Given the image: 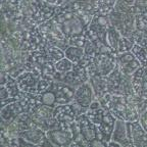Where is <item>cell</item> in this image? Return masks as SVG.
I'll list each match as a JSON object with an SVG mask.
<instances>
[{
    "mask_svg": "<svg viewBox=\"0 0 147 147\" xmlns=\"http://www.w3.org/2000/svg\"><path fill=\"white\" fill-rule=\"evenodd\" d=\"M111 26L117 29L122 36L131 37L136 30V14L125 13L113 10L108 14Z\"/></svg>",
    "mask_w": 147,
    "mask_h": 147,
    "instance_id": "1",
    "label": "cell"
},
{
    "mask_svg": "<svg viewBox=\"0 0 147 147\" xmlns=\"http://www.w3.org/2000/svg\"><path fill=\"white\" fill-rule=\"evenodd\" d=\"M71 124H62L58 128L52 129L46 132V136L53 145L67 146L71 145L74 141V133Z\"/></svg>",
    "mask_w": 147,
    "mask_h": 147,
    "instance_id": "2",
    "label": "cell"
},
{
    "mask_svg": "<svg viewBox=\"0 0 147 147\" xmlns=\"http://www.w3.org/2000/svg\"><path fill=\"white\" fill-rule=\"evenodd\" d=\"M93 63L96 69L97 75L101 77L109 75L117 65V58L115 57L113 51H99L93 57Z\"/></svg>",
    "mask_w": 147,
    "mask_h": 147,
    "instance_id": "3",
    "label": "cell"
},
{
    "mask_svg": "<svg viewBox=\"0 0 147 147\" xmlns=\"http://www.w3.org/2000/svg\"><path fill=\"white\" fill-rule=\"evenodd\" d=\"M49 89L54 92L57 104H69L75 98V88L62 81L52 82Z\"/></svg>",
    "mask_w": 147,
    "mask_h": 147,
    "instance_id": "4",
    "label": "cell"
},
{
    "mask_svg": "<svg viewBox=\"0 0 147 147\" xmlns=\"http://www.w3.org/2000/svg\"><path fill=\"white\" fill-rule=\"evenodd\" d=\"M77 121H78L81 135H82L84 140L91 143L92 141L99 139L98 128H97L96 125L93 124V123L90 121L89 117H88L85 113L79 115V117H77Z\"/></svg>",
    "mask_w": 147,
    "mask_h": 147,
    "instance_id": "5",
    "label": "cell"
},
{
    "mask_svg": "<svg viewBox=\"0 0 147 147\" xmlns=\"http://www.w3.org/2000/svg\"><path fill=\"white\" fill-rule=\"evenodd\" d=\"M128 137L135 146H147V133L138 122H127Z\"/></svg>",
    "mask_w": 147,
    "mask_h": 147,
    "instance_id": "6",
    "label": "cell"
},
{
    "mask_svg": "<svg viewBox=\"0 0 147 147\" xmlns=\"http://www.w3.org/2000/svg\"><path fill=\"white\" fill-rule=\"evenodd\" d=\"M119 59L122 73H124L127 76L133 75L137 69H139L141 65V62L139 61V59L136 57L132 51L119 53Z\"/></svg>",
    "mask_w": 147,
    "mask_h": 147,
    "instance_id": "7",
    "label": "cell"
},
{
    "mask_svg": "<svg viewBox=\"0 0 147 147\" xmlns=\"http://www.w3.org/2000/svg\"><path fill=\"white\" fill-rule=\"evenodd\" d=\"M20 136L23 137L25 140L33 143L34 145H53L49 141V139L46 136V133H44L43 130L35 128V127L20 132Z\"/></svg>",
    "mask_w": 147,
    "mask_h": 147,
    "instance_id": "8",
    "label": "cell"
},
{
    "mask_svg": "<svg viewBox=\"0 0 147 147\" xmlns=\"http://www.w3.org/2000/svg\"><path fill=\"white\" fill-rule=\"evenodd\" d=\"M93 88L88 83H83L82 85L78 87L75 93V98L74 100L77 103L80 104L82 107L87 109L91 103L93 102Z\"/></svg>",
    "mask_w": 147,
    "mask_h": 147,
    "instance_id": "9",
    "label": "cell"
},
{
    "mask_svg": "<svg viewBox=\"0 0 147 147\" xmlns=\"http://www.w3.org/2000/svg\"><path fill=\"white\" fill-rule=\"evenodd\" d=\"M115 122H117L115 121V117L110 111L104 113L102 121H101V124L98 127L101 134V138H102V140L104 142L108 143V141L111 140L113 130H115Z\"/></svg>",
    "mask_w": 147,
    "mask_h": 147,
    "instance_id": "10",
    "label": "cell"
},
{
    "mask_svg": "<svg viewBox=\"0 0 147 147\" xmlns=\"http://www.w3.org/2000/svg\"><path fill=\"white\" fill-rule=\"evenodd\" d=\"M16 82L21 91H24L26 93H32V94L37 93L39 80L33 73H23L21 76L18 77Z\"/></svg>",
    "mask_w": 147,
    "mask_h": 147,
    "instance_id": "11",
    "label": "cell"
},
{
    "mask_svg": "<svg viewBox=\"0 0 147 147\" xmlns=\"http://www.w3.org/2000/svg\"><path fill=\"white\" fill-rule=\"evenodd\" d=\"M53 117L62 124H71L77 119L71 104H59V106L53 109Z\"/></svg>",
    "mask_w": 147,
    "mask_h": 147,
    "instance_id": "12",
    "label": "cell"
},
{
    "mask_svg": "<svg viewBox=\"0 0 147 147\" xmlns=\"http://www.w3.org/2000/svg\"><path fill=\"white\" fill-rule=\"evenodd\" d=\"M111 140L119 143L121 146H129L133 145L128 137V130H127V123H124L123 119H119L115 122V130H113Z\"/></svg>",
    "mask_w": 147,
    "mask_h": 147,
    "instance_id": "13",
    "label": "cell"
},
{
    "mask_svg": "<svg viewBox=\"0 0 147 147\" xmlns=\"http://www.w3.org/2000/svg\"><path fill=\"white\" fill-rule=\"evenodd\" d=\"M64 55L74 63H79L85 56V51L82 47L69 45V47H67V49L64 51Z\"/></svg>",
    "mask_w": 147,
    "mask_h": 147,
    "instance_id": "14",
    "label": "cell"
},
{
    "mask_svg": "<svg viewBox=\"0 0 147 147\" xmlns=\"http://www.w3.org/2000/svg\"><path fill=\"white\" fill-rule=\"evenodd\" d=\"M121 38H122V34L113 26H110L106 33V43L113 51H117Z\"/></svg>",
    "mask_w": 147,
    "mask_h": 147,
    "instance_id": "15",
    "label": "cell"
},
{
    "mask_svg": "<svg viewBox=\"0 0 147 147\" xmlns=\"http://www.w3.org/2000/svg\"><path fill=\"white\" fill-rule=\"evenodd\" d=\"M38 97H39L40 103L44 104V105L50 106V107H54L55 104H57L54 92H53L51 89H48L47 91L41 93L40 95H38Z\"/></svg>",
    "mask_w": 147,
    "mask_h": 147,
    "instance_id": "16",
    "label": "cell"
},
{
    "mask_svg": "<svg viewBox=\"0 0 147 147\" xmlns=\"http://www.w3.org/2000/svg\"><path fill=\"white\" fill-rule=\"evenodd\" d=\"M54 69L57 73L63 75V74L69 73V71H71L74 69V62L71 61L69 58L63 57L55 62Z\"/></svg>",
    "mask_w": 147,
    "mask_h": 147,
    "instance_id": "17",
    "label": "cell"
},
{
    "mask_svg": "<svg viewBox=\"0 0 147 147\" xmlns=\"http://www.w3.org/2000/svg\"><path fill=\"white\" fill-rule=\"evenodd\" d=\"M135 40H134L133 37H125L122 36L121 40H119V48H117V51L119 53H124V52H128V51L132 50L133 46L135 45Z\"/></svg>",
    "mask_w": 147,
    "mask_h": 147,
    "instance_id": "18",
    "label": "cell"
},
{
    "mask_svg": "<svg viewBox=\"0 0 147 147\" xmlns=\"http://www.w3.org/2000/svg\"><path fill=\"white\" fill-rule=\"evenodd\" d=\"M131 51L135 54L136 57L139 59L142 67H147V52L140 44L135 43V45L133 46Z\"/></svg>",
    "mask_w": 147,
    "mask_h": 147,
    "instance_id": "19",
    "label": "cell"
},
{
    "mask_svg": "<svg viewBox=\"0 0 147 147\" xmlns=\"http://www.w3.org/2000/svg\"><path fill=\"white\" fill-rule=\"evenodd\" d=\"M134 7L137 14L144 13L147 11V0H136L134 3Z\"/></svg>",
    "mask_w": 147,
    "mask_h": 147,
    "instance_id": "20",
    "label": "cell"
},
{
    "mask_svg": "<svg viewBox=\"0 0 147 147\" xmlns=\"http://www.w3.org/2000/svg\"><path fill=\"white\" fill-rule=\"evenodd\" d=\"M121 1H123V2L127 3V4H129V5H134L136 0H121Z\"/></svg>",
    "mask_w": 147,
    "mask_h": 147,
    "instance_id": "21",
    "label": "cell"
},
{
    "mask_svg": "<svg viewBox=\"0 0 147 147\" xmlns=\"http://www.w3.org/2000/svg\"><path fill=\"white\" fill-rule=\"evenodd\" d=\"M44 1H46L47 3H49V4H52V5H56L58 2V0H44Z\"/></svg>",
    "mask_w": 147,
    "mask_h": 147,
    "instance_id": "22",
    "label": "cell"
}]
</instances>
